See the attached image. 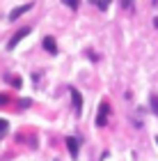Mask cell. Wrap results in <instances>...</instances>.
Wrapping results in <instances>:
<instances>
[{
	"mask_svg": "<svg viewBox=\"0 0 158 161\" xmlns=\"http://www.w3.org/2000/svg\"><path fill=\"white\" fill-rule=\"evenodd\" d=\"M7 129H9V124H7V120H3V118H0V138H3V136L7 134Z\"/></svg>",
	"mask_w": 158,
	"mask_h": 161,
	"instance_id": "52a82bcc",
	"label": "cell"
},
{
	"mask_svg": "<svg viewBox=\"0 0 158 161\" xmlns=\"http://www.w3.org/2000/svg\"><path fill=\"white\" fill-rule=\"evenodd\" d=\"M105 120H108V104H101V106H99V118H96V124H99V127H103Z\"/></svg>",
	"mask_w": 158,
	"mask_h": 161,
	"instance_id": "277c9868",
	"label": "cell"
},
{
	"mask_svg": "<svg viewBox=\"0 0 158 161\" xmlns=\"http://www.w3.org/2000/svg\"><path fill=\"white\" fill-rule=\"evenodd\" d=\"M151 108H154V113L158 115V97H151Z\"/></svg>",
	"mask_w": 158,
	"mask_h": 161,
	"instance_id": "9c48e42d",
	"label": "cell"
},
{
	"mask_svg": "<svg viewBox=\"0 0 158 161\" xmlns=\"http://www.w3.org/2000/svg\"><path fill=\"white\" fill-rule=\"evenodd\" d=\"M28 35H30V28H21V30L16 32V35H14V37L9 39V44H7V46H9V48H14V46H16V44L21 42V39H23V37H28Z\"/></svg>",
	"mask_w": 158,
	"mask_h": 161,
	"instance_id": "7a4b0ae2",
	"label": "cell"
},
{
	"mask_svg": "<svg viewBox=\"0 0 158 161\" xmlns=\"http://www.w3.org/2000/svg\"><path fill=\"white\" fill-rule=\"evenodd\" d=\"M30 9H32V5H21V7H16V9L9 14V21H16L18 16H23V14H25V12H30Z\"/></svg>",
	"mask_w": 158,
	"mask_h": 161,
	"instance_id": "3957f363",
	"label": "cell"
},
{
	"mask_svg": "<svg viewBox=\"0 0 158 161\" xmlns=\"http://www.w3.org/2000/svg\"><path fill=\"white\" fill-rule=\"evenodd\" d=\"M44 48H46V51H51V53H55V51H57L55 39H53V37H46V39H44Z\"/></svg>",
	"mask_w": 158,
	"mask_h": 161,
	"instance_id": "8992f818",
	"label": "cell"
},
{
	"mask_svg": "<svg viewBox=\"0 0 158 161\" xmlns=\"http://www.w3.org/2000/svg\"><path fill=\"white\" fill-rule=\"evenodd\" d=\"M67 147H69V152H71V157H78V141H76L74 136L67 138Z\"/></svg>",
	"mask_w": 158,
	"mask_h": 161,
	"instance_id": "5b68a950",
	"label": "cell"
},
{
	"mask_svg": "<svg viewBox=\"0 0 158 161\" xmlns=\"http://www.w3.org/2000/svg\"><path fill=\"white\" fill-rule=\"evenodd\" d=\"M69 92H71V97H74V108H76V115H80L83 111V94L76 90V87H69Z\"/></svg>",
	"mask_w": 158,
	"mask_h": 161,
	"instance_id": "6da1fadb",
	"label": "cell"
},
{
	"mask_svg": "<svg viewBox=\"0 0 158 161\" xmlns=\"http://www.w3.org/2000/svg\"><path fill=\"white\" fill-rule=\"evenodd\" d=\"M3 104H7V97H5V94H0V106H3Z\"/></svg>",
	"mask_w": 158,
	"mask_h": 161,
	"instance_id": "30bf717a",
	"label": "cell"
},
{
	"mask_svg": "<svg viewBox=\"0 0 158 161\" xmlns=\"http://www.w3.org/2000/svg\"><path fill=\"white\" fill-rule=\"evenodd\" d=\"M64 5L69 7V9H78V0H62Z\"/></svg>",
	"mask_w": 158,
	"mask_h": 161,
	"instance_id": "ba28073f",
	"label": "cell"
}]
</instances>
